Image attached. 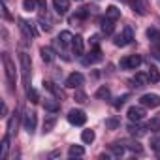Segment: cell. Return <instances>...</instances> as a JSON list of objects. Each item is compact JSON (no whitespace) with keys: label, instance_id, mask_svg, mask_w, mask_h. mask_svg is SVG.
I'll list each match as a JSON object with an SVG mask.
<instances>
[{"label":"cell","instance_id":"obj_1","mask_svg":"<svg viewBox=\"0 0 160 160\" xmlns=\"http://www.w3.org/2000/svg\"><path fill=\"white\" fill-rule=\"evenodd\" d=\"M2 64H4V72H6V79L10 85V92H13V85L17 81V70H15V62L12 60L10 53H2Z\"/></svg>","mask_w":160,"mask_h":160},{"label":"cell","instance_id":"obj_2","mask_svg":"<svg viewBox=\"0 0 160 160\" xmlns=\"http://www.w3.org/2000/svg\"><path fill=\"white\" fill-rule=\"evenodd\" d=\"M19 66H21V73H23V85L27 89V87H30V68H32L30 57L27 53H19Z\"/></svg>","mask_w":160,"mask_h":160},{"label":"cell","instance_id":"obj_3","mask_svg":"<svg viewBox=\"0 0 160 160\" xmlns=\"http://www.w3.org/2000/svg\"><path fill=\"white\" fill-rule=\"evenodd\" d=\"M134 42V32H132V28L130 27H124L122 28V32L121 34H117L115 36V40H113V43L117 45V47H126V45H130Z\"/></svg>","mask_w":160,"mask_h":160},{"label":"cell","instance_id":"obj_4","mask_svg":"<svg viewBox=\"0 0 160 160\" xmlns=\"http://www.w3.org/2000/svg\"><path fill=\"white\" fill-rule=\"evenodd\" d=\"M68 122L73 126H83L87 122V115L83 109H70L68 111Z\"/></svg>","mask_w":160,"mask_h":160},{"label":"cell","instance_id":"obj_5","mask_svg":"<svg viewBox=\"0 0 160 160\" xmlns=\"http://www.w3.org/2000/svg\"><path fill=\"white\" fill-rule=\"evenodd\" d=\"M141 62H143V58H141L139 55H128V57L121 58L119 66H121L122 70H136L138 66H141Z\"/></svg>","mask_w":160,"mask_h":160},{"label":"cell","instance_id":"obj_6","mask_svg":"<svg viewBox=\"0 0 160 160\" xmlns=\"http://www.w3.org/2000/svg\"><path fill=\"white\" fill-rule=\"evenodd\" d=\"M36 122H38V115H36V111H28V113H25V119H23V126H25V130H27V134H34V130H36Z\"/></svg>","mask_w":160,"mask_h":160},{"label":"cell","instance_id":"obj_7","mask_svg":"<svg viewBox=\"0 0 160 160\" xmlns=\"http://www.w3.org/2000/svg\"><path fill=\"white\" fill-rule=\"evenodd\" d=\"M85 83V77H83V73H79V72H73V73H70L68 77H66V87L68 89H79Z\"/></svg>","mask_w":160,"mask_h":160},{"label":"cell","instance_id":"obj_8","mask_svg":"<svg viewBox=\"0 0 160 160\" xmlns=\"http://www.w3.org/2000/svg\"><path fill=\"white\" fill-rule=\"evenodd\" d=\"M102 60H104V57H102V51H100L98 47H94L89 55L83 57V64H85V66H92V64H98V62H102Z\"/></svg>","mask_w":160,"mask_h":160},{"label":"cell","instance_id":"obj_9","mask_svg":"<svg viewBox=\"0 0 160 160\" xmlns=\"http://www.w3.org/2000/svg\"><path fill=\"white\" fill-rule=\"evenodd\" d=\"M143 117H145V108H143L141 104L128 108V119H130L132 122H139V121H143Z\"/></svg>","mask_w":160,"mask_h":160},{"label":"cell","instance_id":"obj_10","mask_svg":"<svg viewBox=\"0 0 160 160\" xmlns=\"http://www.w3.org/2000/svg\"><path fill=\"white\" fill-rule=\"evenodd\" d=\"M19 28L23 30V34H25L27 38H36V36H38V30H36L34 23H30V21H27V19H19Z\"/></svg>","mask_w":160,"mask_h":160},{"label":"cell","instance_id":"obj_11","mask_svg":"<svg viewBox=\"0 0 160 160\" xmlns=\"http://www.w3.org/2000/svg\"><path fill=\"white\" fill-rule=\"evenodd\" d=\"M139 104L143 106V108H158L160 106V96L158 94H143L141 98H139Z\"/></svg>","mask_w":160,"mask_h":160},{"label":"cell","instance_id":"obj_12","mask_svg":"<svg viewBox=\"0 0 160 160\" xmlns=\"http://www.w3.org/2000/svg\"><path fill=\"white\" fill-rule=\"evenodd\" d=\"M38 23H40V27H42V30L51 32V28H53V19L49 17L47 10H45V12H42V13L38 15Z\"/></svg>","mask_w":160,"mask_h":160},{"label":"cell","instance_id":"obj_13","mask_svg":"<svg viewBox=\"0 0 160 160\" xmlns=\"http://www.w3.org/2000/svg\"><path fill=\"white\" fill-rule=\"evenodd\" d=\"M130 85H132L134 89H143L145 85H149V77H147V73H136V75L130 79Z\"/></svg>","mask_w":160,"mask_h":160},{"label":"cell","instance_id":"obj_14","mask_svg":"<svg viewBox=\"0 0 160 160\" xmlns=\"http://www.w3.org/2000/svg\"><path fill=\"white\" fill-rule=\"evenodd\" d=\"M72 49H73V55H75V57H83V51H85V43H83V38H81V36H73V42H72Z\"/></svg>","mask_w":160,"mask_h":160},{"label":"cell","instance_id":"obj_15","mask_svg":"<svg viewBox=\"0 0 160 160\" xmlns=\"http://www.w3.org/2000/svg\"><path fill=\"white\" fill-rule=\"evenodd\" d=\"M43 89H47L49 92H53L58 100H64L66 98V94H64V91L60 89V87H57L55 83H51V81H43Z\"/></svg>","mask_w":160,"mask_h":160},{"label":"cell","instance_id":"obj_16","mask_svg":"<svg viewBox=\"0 0 160 160\" xmlns=\"http://www.w3.org/2000/svg\"><path fill=\"white\" fill-rule=\"evenodd\" d=\"M53 6L58 15H66L70 10V0H53Z\"/></svg>","mask_w":160,"mask_h":160},{"label":"cell","instance_id":"obj_17","mask_svg":"<svg viewBox=\"0 0 160 160\" xmlns=\"http://www.w3.org/2000/svg\"><path fill=\"white\" fill-rule=\"evenodd\" d=\"M128 2H130L132 10H134L138 15H147V6H145L143 0H128Z\"/></svg>","mask_w":160,"mask_h":160},{"label":"cell","instance_id":"obj_18","mask_svg":"<svg viewBox=\"0 0 160 160\" xmlns=\"http://www.w3.org/2000/svg\"><path fill=\"white\" fill-rule=\"evenodd\" d=\"M55 124H57V115H49V117H45V121H43V134H47V132H51L53 128H55Z\"/></svg>","mask_w":160,"mask_h":160},{"label":"cell","instance_id":"obj_19","mask_svg":"<svg viewBox=\"0 0 160 160\" xmlns=\"http://www.w3.org/2000/svg\"><path fill=\"white\" fill-rule=\"evenodd\" d=\"M128 134H130L132 138H141V136L147 134V130H145L143 126H139V124H130V126H128Z\"/></svg>","mask_w":160,"mask_h":160},{"label":"cell","instance_id":"obj_20","mask_svg":"<svg viewBox=\"0 0 160 160\" xmlns=\"http://www.w3.org/2000/svg\"><path fill=\"white\" fill-rule=\"evenodd\" d=\"M113 30H115V25H113V19H102V32L106 34V36H111L113 34Z\"/></svg>","mask_w":160,"mask_h":160},{"label":"cell","instance_id":"obj_21","mask_svg":"<svg viewBox=\"0 0 160 160\" xmlns=\"http://www.w3.org/2000/svg\"><path fill=\"white\" fill-rule=\"evenodd\" d=\"M43 109L49 111V113H57L60 109V102L58 100H45L43 102Z\"/></svg>","mask_w":160,"mask_h":160},{"label":"cell","instance_id":"obj_22","mask_svg":"<svg viewBox=\"0 0 160 160\" xmlns=\"http://www.w3.org/2000/svg\"><path fill=\"white\" fill-rule=\"evenodd\" d=\"M83 154H85V149L81 145H72L68 149V156L70 158H79V156H83Z\"/></svg>","mask_w":160,"mask_h":160},{"label":"cell","instance_id":"obj_23","mask_svg":"<svg viewBox=\"0 0 160 160\" xmlns=\"http://www.w3.org/2000/svg\"><path fill=\"white\" fill-rule=\"evenodd\" d=\"M17 119H19V111H15L13 117H12L10 122H8V134H10V136H15V134H17Z\"/></svg>","mask_w":160,"mask_h":160},{"label":"cell","instance_id":"obj_24","mask_svg":"<svg viewBox=\"0 0 160 160\" xmlns=\"http://www.w3.org/2000/svg\"><path fill=\"white\" fill-rule=\"evenodd\" d=\"M147 77H149L151 83H158V81H160V72H158V68H156V66H149Z\"/></svg>","mask_w":160,"mask_h":160},{"label":"cell","instance_id":"obj_25","mask_svg":"<svg viewBox=\"0 0 160 160\" xmlns=\"http://www.w3.org/2000/svg\"><path fill=\"white\" fill-rule=\"evenodd\" d=\"M106 17L117 21V19L121 17V10H119L117 6H108V8H106Z\"/></svg>","mask_w":160,"mask_h":160},{"label":"cell","instance_id":"obj_26","mask_svg":"<svg viewBox=\"0 0 160 160\" xmlns=\"http://www.w3.org/2000/svg\"><path fill=\"white\" fill-rule=\"evenodd\" d=\"M40 55H42V60H43V62H51V60L55 58V51H53L51 47H42V49H40Z\"/></svg>","mask_w":160,"mask_h":160},{"label":"cell","instance_id":"obj_27","mask_svg":"<svg viewBox=\"0 0 160 160\" xmlns=\"http://www.w3.org/2000/svg\"><path fill=\"white\" fill-rule=\"evenodd\" d=\"M122 145H124V143H121V141L111 143V145H109L111 154H113V156H122V154H124V147H122Z\"/></svg>","mask_w":160,"mask_h":160},{"label":"cell","instance_id":"obj_28","mask_svg":"<svg viewBox=\"0 0 160 160\" xmlns=\"http://www.w3.org/2000/svg\"><path fill=\"white\" fill-rule=\"evenodd\" d=\"M96 98H98V100H109V98H111V91H109V87L102 85V87L96 91Z\"/></svg>","mask_w":160,"mask_h":160},{"label":"cell","instance_id":"obj_29","mask_svg":"<svg viewBox=\"0 0 160 160\" xmlns=\"http://www.w3.org/2000/svg\"><path fill=\"white\" fill-rule=\"evenodd\" d=\"M147 38L149 42H152L154 45H160V32L156 28H147Z\"/></svg>","mask_w":160,"mask_h":160},{"label":"cell","instance_id":"obj_30","mask_svg":"<svg viewBox=\"0 0 160 160\" xmlns=\"http://www.w3.org/2000/svg\"><path fill=\"white\" fill-rule=\"evenodd\" d=\"M27 100L32 102V104H38L40 102V96H38V91L32 89V87H27Z\"/></svg>","mask_w":160,"mask_h":160},{"label":"cell","instance_id":"obj_31","mask_svg":"<svg viewBox=\"0 0 160 160\" xmlns=\"http://www.w3.org/2000/svg\"><path fill=\"white\" fill-rule=\"evenodd\" d=\"M58 40H60L64 45H70V43L73 42V36H72V32H68V30H62V32L58 34Z\"/></svg>","mask_w":160,"mask_h":160},{"label":"cell","instance_id":"obj_32","mask_svg":"<svg viewBox=\"0 0 160 160\" xmlns=\"http://www.w3.org/2000/svg\"><path fill=\"white\" fill-rule=\"evenodd\" d=\"M94 138H96V136H94L92 130H83V132H81V141H83V143H89V145H91V143L94 141Z\"/></svg>","mask_w":160,"mask_h":160},{"label":"cell","instance_id":"obj_33","mask_svg":"<svg viewBox=\"0 0 160 160\" xmlns=\"http://www.w3.org/2000/svg\"><path fill=\"white\" fill-rule=\"evenodd\" d=\"M38 6H40L38 0H23V10L25 12H34Z\"/></svg>","mask_w":160,"mask_h":160},{"label":"cell","instance_id":"obj_34","mask_svg":"<svg viewBox=\"0 0 160 160\" xmlns=\"http://www.w3.org/2000/svg\"><path fill=\"white\" fill-rule=\"evenodd\" d=\"M119 126H121V121H119L117 117H109V119L106 121V128H108V130H117Z\"/></svg>","mask_w":160,"mask_h":160},{"label":"cell","instance_id":"obj_35","mask_svg":"<svg viewBox=\"0 0 160 160\" xmlns=\"http://www.w3.org/2000/svg\"><path fill=\"white\" fill-rule=\"evenodd\" d=\"M10 134H6L2 138V158H8V151H10Z\"/></svg>","mask_w":160,"mask_h":160},{"label":"cell","instance_id":"obj_36","mask_svg":"<svg viewBox=\"0 0 160 160\" xmlns=\"http://www.w3.org/2000/svg\"><path fill=\"white\" fill-rule=\"evenodd\" d=\"M147 128H151L152 132H160V115H156V117H152V119L149 121V124H147Z\"/></svg>","mask_w":160,"mask_h":160},{"label":"cell","instance_id":"obj_37","mask_svg":"<svg viewBox=\"0 0 160 160\" xmlns=\"http://www.w3.org/2000/svg\"><path fill=\"white\" fill-rule=\"evenodd\" d=\"M124 145H126L132 152H136V154H141V152H143V147L139 145V141H132V143H124Z\"/></svg>","mask_w":160,"mask_h":160},{"label":"cell","instance_id":"obj_38","mask_svg":"<svg viewBox=\"0 0 160 160\" xmlns=\"http://www.w3.org/2000/svg\"><path fill=\"white\" fill-rule=\"evenodd\" d=\"M128 98H130V94H121V96H117V98H115L113 106H115V108L119 109V108H122V106L126 104V100H128Z\"/></svg>","mask_w":160,"mask_h":160},{"label":"cell","instance_id":"obj_39","mask_svg":"<svg viewBox=\"0 0 160 160\" xmlns=\"http://www.w3.org/2000/svg\"><path fill=\"white\" fill-rule=\"evenodd\" d=\"M151 149H152V151L160 156V138H154V139L151 141Z\"/></svg>","mask_w":160,"mask_h":160},{"label":"cell","instance_id":"obj_40","mask_svg":"<svg viewBox=\"0 0 160 160\" xmlns=\"http://www.w3.org/2000/svg\"><path fill=\"white\" fill-rule=\"evenodd\" d=\"M75 102L85 104V102H87V94H85L83 91H77V92H75Z\"/></svg>","mask_w":160,"mask_h":160},{"label":"cell","instance_id":"obj_41","mask_svg":"<svg viewBox=\"0 0 160 160\" xmlns=\"http://www.w3.org/2000/svg\"><path fill=\"white\" fill-rule=\"evenodd\" d=\"M2 15H4V19H12V15H10V12H8V6H6V2H2Z\"/></svg>","mask_w":160,"mask_h":160},{"label":"cell","instance_id":"obj_42","mask_svg":"<svg viewBox=\"0 0 160 160\" xmlns=\"http://www.w3.org/2000/svg\"><path fill=\"white\" fill-rule=\"evenodd\" d=\"M98 43H100V36H92V38H91V45H92V49L98 47Z\"/></svg>","mask_w":160,"mask_h":160},{"label":"cell","instance_id":"obj_43","mask_svg":"<svg viewBox=\"0 0 160 160\" xmlns=\"http://www.w3.org/2000/svg\"><path fill=\"white\" fill-rule=\"evenodd\" d=\"M38 4H40L42 10H47V2H45V0H38Z\"/></svg>","mask_w":160,"mask_h":160},{"label":"cell","instance_id":"obj_44","mask_svg":"<svg viewBox=\"0 0 160 160\" xmlns=\"http://www.w3.org/2000/svg\"><path fill=\"white\" fill-rule=\"evenodd\" d=\"M6 115H8V106L2 104V117H6Z\"/></svg>","mask_w":160,"mask_h":160},{"label":"cell","instance_id":"obj_45","mask_svg":"<svg viewBox=\"0 0 160 160\" xmlns=\"http://www.w3.org/2000/svg\"><path fill=\"white\" fill-rule=\"evenodd\" d=\"M152 57H154V58H158V60H160V51H158V49H154V51H152Z\"/></svg>","mask_w":160,"mask_h":160},{"label":"cell","instance_id":"obj_46","mask_svg":"<svg viewBox=\"0 0 160 160\" xmlns=\"http://www.w3.org/2000/svg\"><path fill=\"white\" fill-rule=\"evenodd\" d=\"M75 2H83V0H75Z\"/></svg>","mask_w":160,"mask_h":160},{"label":"cell","instance_id":"obj_47","mask_svg":"<svg viewBox=\"0 0 160 160\" xmlns=\"http://www.w3.org/2000/svg\"><path fill=\"white\" fill-rule=\"evenodd\" d=\"M2 2H8V0H2Z\"/></svg>","mask_w":160,"mask_h":160},{"label":"cell","instance_id":"obj_48","mask_svg":"<svg viewBox=\"0 0 160 160\" xmlns=\"http://www.w3.org/2000/svg\"><path fill=\"white\" fill-rule=\"evenodd\" d=\"M122 2H126V0H122Z\"/></svg>","mask_w":160,"mask_h":160}]
</instances>
